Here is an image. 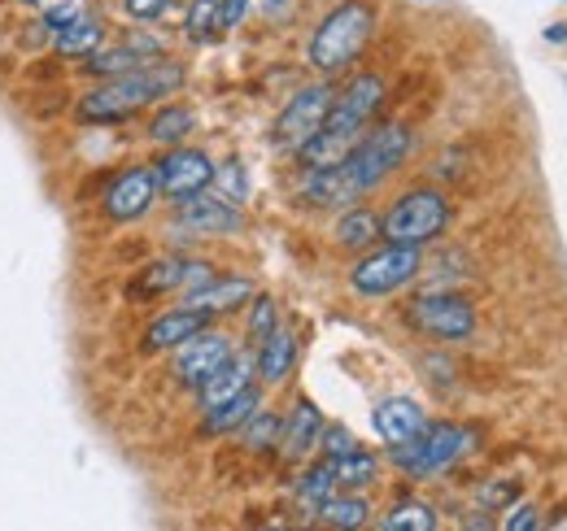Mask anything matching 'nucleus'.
<instances>
[{
    "label": "nucleus",
    "mask_w": 567,
    "mask_h": 531,
    "mask_svg": "<svg viewBox=\"0 0 567 531\" xmlns=\"http://www.w3.org/2000/svg\"><path fill=\"white\" fill-rule=\"evenodd\" d=\"M184 66L179 62H144V66L127 70L118 79H101L96 87H87L74 105V114L92 127H118L127 118H136L144 105L171 96L184 87Z\"/></svg>",
    "instance_id": "1"
},
{
    "label": "nucleus",
    "mask_w": 567,
    "mask_h": 531,
    "mask_svg": "<svg viewBox=\"0 0 567 531\" xmlns=\"http://www.w3.org/2000/svg\"><path fill=\"white\" fill-rule=\"evenodd\" d=\"M371 35H375V4L371 0H341L315 27L306 58L319 74H341V70L354 66L358 53L371 44Z\"/></svg>",
    "instance_id": "2"
},
{
    "label": "nucleus",
    "mask_w": 567,
    "mask_h": 531,
    "mask_svg": "<svg viewBox=\"0 0 567 531\" xmlns=\"http://www.w3.org/2000/svg\"><path fill=\"white\" fill-rule=\"evenodd\" d=\"M472 449H476V431H472V427L432 423L415 440L389 445V458L402 466L411 479H427V475H441V470H450L454 462H463Z\"/></svg>",
    "instance_id": "3"
},
{
    "label": "nucleus",
    "mask_w": 567,
    "mask_h": 531,
    "mask_svg": "<svg viewBox=\"0 0 567 531\" xmlns=\"http://www.w3.org/2000/svg\"><path fill=\"white\" fill-rule=\"evenodd\" d=\"M450 227V197L436 188H411L389 205V214L380 218V236L389 244H415L424 249L441 231Z\"/></svg>",
    "instance_id": "4"
},
{
    "label": "nucleus",
    "mask_w": 567,
    "mask_h": 531,
    "mask_svg": "<svg viewBox=\"0 0 567 531\" xmlns=\"http://www.w3.org/2000/svg\"><path fill=\"white\" fill-rule=\"evenodd\" d=\"M411 157V132L402 127V123H384V127H375V132H362L354 148H350V157L341 162L346 166V175L354 179V188L367 197V192H375L393 170H402V162Z\"/></svg>",
    "instance_id": "5"
},
{
    "label": "nucleus",
    "mask_w": 567,
    "mask_h": 531,
    "mask_svg": "<svg viewBox=\"0 0 567 531\" xmlns=\"http://www.w3.org/2000/svg\"><path fill=\"white\" fill-rule=\"evenodd\" d=\"M424 253L415 244H384V249H367L350 270V288L358 296H389L398 288H406L411 279H420Z\"/></svg>",
    "instance_id": "6"
},
{
    "label": "nucleus",
    "mask_w": 567,
    "mask_h": 531,
    "mask_svg": "<svg viewBox=\"0 0 567 531\" xmlns=\"http://www.w3.org/2000/svg\"><path fill=\"white\" fill-rule=\"evenodd\" d=\"M332 101H337V87L332 83H310V87L292 92L288 105L280 110V118H276V127H271V144L280 153H297L310 135L323 127Z\"/></svg>",
    "instance_id": "7"
},
{
    "label": "nucleus",
    "mask_w": 567,
    "mask_h": 531,
    "mask_svg": "<svg viewBox=\"0 0 567 531\" xmlns=\"http://www.w3.org/2000/svg\"><path fill=\"white\" fill-rule=\"evenodd\" d=\"M153 175H157V197H166L171 205L197 197L214 184V162L202 148H166V157L153 162Z\"/></svg>",
    "instance_id": "8"
},
{
    "label": "nucleus",
    "mask_w": 567,
    "mask_h": 531,
    "mask_svg": "<svg viewBox=\"0 0 567 531\" xmlns=\"http://www.w3.org/2000/svg\"><path fill=\"white\" fill-rule=\"evenodd\" d=\"M411 327L415 332L432 335V340H467L476 332V310L472 301L454 296V292H427V296H415L411 310H406Z\"/></svg>",
    "instance_id": "9"
},
{
    "label": "nucleus",
    "mask_w": 567,
    "mask_h": 531,
    "mask_svg": "<svg viewBox=\"0 0 567 531\" xmlns=\"http://www.w3.org/2000/svg\"><path fill=\"white\" fill-rule=\"evenodd\" d=\"M153 205H157V175H153V166L118 170L110 179V188L101 192V214L110 222H141Z\"/></svg>",
    "instance_id": "10"
},
{
    "label": "nucleus",
    "mask_w": 567,
    "mask_h": 531,
    "mask_svg": "<svg viewBox=\"0 0 567 531\" xmlns=\"http://www.w3.org/2000/svg\"><path fill=\"white\" fill-rule=\"evenodd\" d=\"M231 353H236L231 340L223 332H210V327H206V332H197L193 340H184V344L175 348L171 371H175V379H179L184 388H202Z\"/></svg>",
    "instance_id": "11"
},
{
    "label": "nucleus",
    "mask_w": 567,
    "mask_h": 531,
    "mask_svg": "<svg viewBox=\"0 0 567 531\" xmlns=\"http://www.w3.org/2000/svg\"><path fill=\"white\" fill-rule=\"evenodd\" d=\"M175 227H179L184 236H236V231L245 227V214H240V205H231V200L197 192V197L175 205Z\"/></svg>",
    "instance_id": "12"
},
{
    "label": "nucleus",
    "mask_w": 567,
    "mask_h": 531,
    "mask_svg": "<svg viewBox=\"0 0 567 531\" xmlns=\"http://www.w3.org/2000/svg\"><path fill=\"white\" fill-rule=\"evenodd\" d=\"M214 279L210 262H193V258H162L148 262L132 279V296H162V292H193Z\"/></svg>",
    "instance_id": "13"
},
{
    "label": "nucleus",
    "mask_w": 567,
    "mask_h": 531,
    "mask_svg": "<svg viewBox=\"0 0 567 531\" xmlns=\"http://www.w3.org/2000/svg\"><path fill=\"white\" fill-rule=\"evenodd\" d=\"M206 327H210V314H202V310H188V305L166 310L144 327V353H175L184 340H193Z\"/></svg>",
    "instance_id": "14"
},
{
    "label": "nucleus",
    "mask_w": 567,
    "mask_h": 531,
    "mask_svg": "<svg viewBox=\"0 0 567 531\" xmlns=\"http://www.w3.org/2000/svg\"><path fill=\"white\" fill-rule=\"evenodd\" d=\"M301 200L315 209H350L354 200H362V192L354 188V179L346 175V166H319L301 175Z\"/></svg>",
    "instance_id": "15"
},
{
    "label": "nucleus",
    "mask_w": 567,
    "mask_h": 531,
    "mask_svg": "<svg viewBox=\"0 0 567 531\" xmlns=\"http://www.w3.org/2000/svg\"><path fill=\"white\" fill-rule=\"evenodd\" d=\"M319 431H323V414L315 409V400H297L288 409L280 427V458L284 462H301L310 449H319Z\"/></svg>",
    "instance_id": "16"
},
{
    "label": "nucleus",
    "mask_w": 567,
    "mask_h": 531,
    "mask_svg": "<svg viewBox=\"0 0 567 531\" xmlns=\"http://www.w3.org/2000/svg\"><path fill=\"white\" fill-rule=\"evenodd\" d=\"M427 427V414L420 400L411 397H389L375 405V431L384 445H402V440H415Z\"/></svg>",
    "instance_id": "17"
},
{
    "label": "nucleus",
    "mask_w": 567,
    "mask_h": 531,
    "mask_svg": "<svg viewBox=\"0 0 567 531\" xmlns=\"http://www.w3.org/2000/svg\"><path fill=\"white\" fill-rule=\"evenodd\" d=\"M245 301H254V283L240 279V274H231V279H218V274H214L210 283L184 292V305H188V310H202V314H210V319L214 314H231V310H240Z\"/></svg>",
    "instance_id": "18"
},
{
    "label": "nucleus",
    "mask_w": 567,
    "mask_h": 531,
    "mask_svg": "<svg viewBox=\"0 0 567 531\" xmlns=\"http://www.w3.org/2000/svg\"><path fill=\"white\" fill-rule=\"evenodd\" d=\"M292 366H297V335L292 332L276 327L262 344H254V375H258L267 388L284 384V379L292 375Z\"/></svg>",
    "instance_id": "19"
},
{
    "label": "nucleus",
    "mask_w": 567,
    "mask_h": 531,
    "mask_svg": "<svg viewBox=\"0 0 567 531\" xmlns=\"http://www.w3.org/2000/svg\"><path fill=\"white\" fill-rule=\"evenodd\" d=\"M249 384H254V357H236V353H231L210 379L197 388V393H202V409H214V405L231 400L236 393H245Z\"/></svg>",
    "instance_id": "20"
},
{
    "label": "nucleus",
    "mask_w": 567,
    "mask_h": 531,
    "mask_svg": "<svg viewBox=\"0 0 567 531\" xmlns=\"http://www.w3.org/2000/svg\"><path fill=\"white\" fill-rule=\"evenodd\" d=\"M332 240L346 253H367L380 240V218L371 209H362V205H350V209H341V218L332 227Z\"/></svg>",
    "instance_id": "21"
},
{
    "label": "nucleus",
    "mask_w": 567,
    "mask_h": 531,
    "mask_svg": "<svg viewBox=\"0 0 567 531\" xmlns=\"http://www.w3.org/2000/svg\"><path fill=\"white\" fill-rule=\"evenodd\" d=\"M101 44H105V27H101V18H87V13H79L71 27H62L53 35V53L58 58H87Z\"/></svg>",
    "instance_id": "22"
},
{
    "label": "nucleus",
    "mask_w": 567,
    "mask_h": 531,
    "mask_svg": "<svg viewBox=\"0 0 567 531\" xmlns=\"http://www.w3.org/2000/svg\"><path fill=\"white\" fill-rule=\"evenodd\" d=\"M262 405V393L249 384L245 393H236L231 400H223V405H214V409H206V431L210 436H227V431H240V423L254 414Z\"/></svg>",
    "instance_id": "23"
},
{
    "label": "nucleus",
    "mask_w": 567,
    "mask_h": 531,
    "mask_svg": "<svg viewBox=\"0 0 567 531\" xmlns=\"http://www.w3.org/2000/svg\"><path fill=\"white\" fill-rule=\"evenodd\" d=\"M193 127H197V114H193L188 105H166V110H157V114L148 118L144 135H148L153 144H162V148H175V144L188 139Z\"/></svg>",
    "instance_id": "24"
},
{
    "label": "nucleus",
    "mask_w": 567,
    "mask_h": 531,
    "mask_svg": "<svg viewBox=\"0 0 567 531\" xmlns=\"http://www.w3.org/2000/svg\"><path fill=\"white\" fill-rule=\"evenodd\" d=\"M367 519H371V501L367 497H358V492H332L323 506H319V523H328V528H341V531H354V528H367Z\"/></svg>",
    "instance_id": "25"
},
{
    "label": "nucleus",
    "mask_w": 567,
    "mask_h": 531,
    "mask_svg": "<svg viewBox=\"0 0 567 531\" xmlns=\"http://www.w3.org/2000/svg\"><path fill=\"white\" fill-rule=\"evenodd\" d=\"M332 492H337V470H332V458H323V462H315L310 470H301V479H297V501H301V510L319 514V506H323Z\"/></svg>",
    "instance_id": "26"
},
{
    "label": "nucleus",
    "mask_w": 567,
    "mask_h": 531,
    "mask_svg": "<svg viewBox=\"0 0 567 531\" xmlns=\"http://www.w3.org/2000/svg\"><path fill=\"white\" fill-rule=\"evenodd\" d=\"M280 427H284L280 414H271V409H262V405H258V409L240 423V431H236V436H240V445H245L249 454H267V449H276V445H280Z\"/></svg>",
    "instance_id": "27"
},
{
    "label": "nucleus",
    "mask_w": 567,
    "mask_h": 531,
    "mask_svg": "<svg viewBox=\"0 0 567 531\" xmlns=\"http://www.w3.org/2000/svg\"><path fill=\"white\" fill-rule=\"evenodd\" d=\"M144 66V58L132 49V44H118V49H96V53H87L83 58V74L87 79H118V74H127V70Z\"/></svg>",
    "instance_id": "28"
},
{
    "label": "nucleus",
    "mask_w": 567,
    "mask_h": 531,
    "mask_svg": "<svg viewBox=\"0 0 567 531\" xmlns=\"http://www.w3.org/2000/svg\"><path fill=\"white\" fill-rule=\"evenodd\" d=\"M332 470H337V488L358 492V488H371L380 479V458H371L367 449H354L346 458H332Z\"/></svg>",
    "instance_id": "29"
},
{
    "label": "nucleus",
    "mask_w": 567,
    "mask_h": 531,
    "mask_svg": "<svg viewBox=\"0 0 567 531\" xmlns=\"http://www.w3.org/2000/svg\"><path fill=\"white\" fill-rule=\"evenodd\" d=\"M436 523H441V519H436V510H432L427 501H398V506L380 519L384 531H432Z\"/></svg>",
    "instance_id": "30"
},
{
    "label": "nucleus",
    "mask_w": 567,
    "mask_h": 531,
    "mask_svg": "<svg viewBox=\"0 0 567 531\" xmlns=\"http://www.w3.org/2000/svg\"><path fill=\"white\" fill-rule=\"evenodd\" d=\"M223 31V22H218V0H193L188 4V18H184V35L193 40V44H206Z\"/></svg>",
    "instance_id": "31"
},
{
    "label": "nucleus",
    "mask_w": 567,
    "mask_h": 531,
    "mask_svg": "<svg viewBox=\"0 0 567 531\" xmlns=\"http://www.w3.org/2000/svg\"><path fill=\"white\" fill-rule=\"evenodd\" d=\"M276 327H280V305L271 296H254V305H249V344H262Z\"/></svg>",
    "instance_id": "32"
},
{
    "label": "nucleus",
    "mask_w": 567,
    "mask_h": 531,
    "mask_svg": "<svg viewBox=\"0 0 567 531\" xmlns=\"http://www.w3.org/2000/svg\"><path fill=\"white\" fill-rule=\"evenodd\" d=\"M319 449H323V458H346V454H354L358 440L350 427H341V423H323V431H319Z\"/></svg>",
    "instance_id": "33"
},
{
    "label": "nucleus",
    "mask_w": 567,
    "mask_h": 531,
    "mask_svg": "<svg viewBox=\"0 0 567 531\" xmlns=\"http://www.w3.org/2000/svg\"><path fill=\"white\" fill-rule=\"evenodd\" d=\"M214 179L223 184V192H227L223 200H231V205H240L245 192H249V179H245L240 162H223V166H214Z\"/></svg>",
    "instance_id": "34"
},
{
    "label": "nucleus",
    "mask_w": 567,
    "mask_h": 531,
    "mask_svg": "<svg viewBox=\"0 0 567 531\" xmlns=\"http://www.w3.org/2000/svg\"><path fill=\"white\" fill-rule=\"evenodd\" d=\"M127 4V13L136 18V22H157L166 9H171V0H123Z\"/></svg>",
    "instance_id": "35"
},
{
    "label": "nucleus",
    "mask_w": 567,
    "mask_h": 531,
    "mask_svg": "<svg viewBox=\"0 0 567 531\" xmlns=\"http://www.w3.org/2000/svg\"><path fill=\"white\" fill-rule=\"evenodd\" d=\"M502 528L506 531H533L542 528V519H537V506H515L506 519H502Z\"/></svg>",
    "instance_id": "36"
},
{
    "label": "nucleus",
    "mask_w": 567,
    "mask_h": 531,
    "mask_svg": "<svg viewBox=\"0 0 567 531\" xmlns=\"http://www.w3.org/2000/svg\"><path fill=\"white\" fill-rule=\"evenodd\" d=\"M249 4H254V0H218V22H223V31L240 27V18L249 13Z\"/></svg>",
    "instance_id": "37"
},
{
    "label": "nucleus",
    "mask_w": 567,
    "mask_h": 531,
    "mask_svg": "<svg viewBox=\"0 0 567 531\" xmlns=\"http://www.w3.org/2000/svg\"><path fill=\"white\" fill-rule=\"evenodd\" d=\"M511 492H515L511 483H494L489 492H481V501H485V506H502V501H511Z\"/></svg>",
    "instance_id": "38"
},
{
    "label": "nucleus",
    "mask_w": 567,
    "mask_h": 531,
    "mask_svg": "<svg viewBox=\"0 0 567 531\" xmlns=\"http://www.w3.org/2000/svg\"><path fill=\"white\" fill-rule=\"evenodd\" d=\"M292 4H297V0H262V9H267L271 18H284V13L292 9Z\"/></svg>",
    "instance_id": "39"
},
{
    "label": "nucleus",
    "mask_w": 567,
    "mask_h": 531,
    "mask_svg": "<svg viewBox=\"0 0 567 531\" xmlns=\"http://www.w3.org/2000/svg\"><path fill=\"white\" fill-rule=\"evenodd\" d=\"M550 528H567V510H559V514L550 519Z\"/></svg>",
    "instance_id": "40"
},
{
    "label": "nucleus",
    "mask_w": 567,
    "mask_h": 531,
    "mask_svg": "<svg viewBox=\"0 0 567 531\" xmlns=\"http://www.w3.org/2000/svg\"><path fill=\"white\" fill-rule=\"evenodd\" d=\"M22 4H44V0H22Z\"/></svg>",
    "instance_id": "41"
}]
</instances>
